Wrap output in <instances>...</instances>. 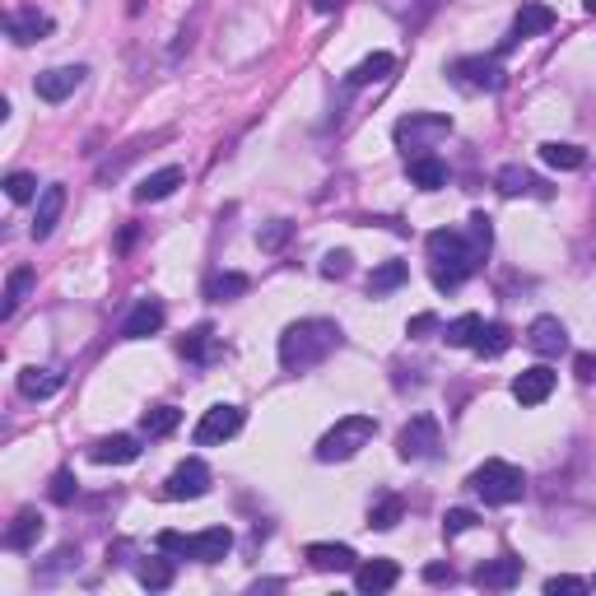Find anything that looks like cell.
<instances>
[{"label":"cell","instance_id":"1","mask_svg":"<svg viewBox=\"0 0 596 596\" xmlns=\"http://www.w3.org/2000/svg\"><path fill=\"white\" fill-rule=\"evenodd\" d=\"M340 350V326L326 317H303V322L285 326L280 336V368L285 373H308V368L326 364Z\"/></svg>","mask_w":596,"mask_h":596},{"label":"cell","instance_id":"2","mask_svg":"<svg viewBox=\"0 0 596 596\" xmlns=\"http://www.w3.org/2000/svg\"><path fill=\"white\" fill-rule=\"evenodd\" d=\"M429 261H434V285L438 289H457L466 275H475V266H480V247L466 238V233H457V229H438V233H429Z\"/></svg>","mask_w":596,"mask_h":596},{"label":"cell","instance_id":"3","mask_svg":"<svg viewBox=\"0 0 596 596\" xmlns=\"http://www.w3.org/2000/svg\"><path fill=\"white\" fill-rule=\"evenodd\" d=\"M466 485H471L485 503L503 508V503H517L522 494H527V475H522V466H513V461L494 457V461H485V466H475Z\"/></svg>","mask_w":596,"mask_h":596},{"label":"cell","instance_id":"4","mask_svg":"<svg viewBox=\"0 0 596 596\" xmlns=\"http://www.w3.org/2000/svg\"><path fill=\"white\" fill-rule=\"evenodd\" d=\"M373 434H378L373 415H345V420H336L322 434V443H317V461H350V457H359V452L373 443Z\"/></svg>","mask_w":596,"mask_h":596},{"label":"cell","instance_id":"5","mask_svg":"<svg viewBox=\"0 0 596 596\" xmlns=\"http://www.w3.org/2000/svg\"><path fill=\"white\" fill-rule=\"evenodd\" d=\"M396 145L406 149H415V154H429V149L438 145V140H447L452 136V117L447 112H410V117H401L396 122Z\"/></svg>","mask_w":596,"mask_h":596},{"label":"cell","instance_id":"6","mask_svg":"<svg viewBox=\"0 0 596 596\" xmlns=\"http://www.w3.org/2000/svg\"><path fill=\"white\" fill-rule=\"evenodd\" d=\"M447 75H452V84L471 89V94H494V89H503L499 56H461V61L447 66Z\"/></svg>","mask_w":596,"mask_h":596},{"label":"cell","instance_id":"7","mask_svg":"<svg viewBox=\"0 0 596 596\" xmlns=\"http://www.w3.org/2000/svg\"><path fill=\"white\" fill-rule=\"evenodd\" d=\"M438 443H443V429H438L434 415H415V420L396 434V452L406 461H429L438 457Z\"/></svg>","mask_w":596,"mask_h":596},{"label":"cell","instance_id":"8","mask_svg":"<svg viewBox=\"0 0 596 596\" xmlns=\"http://www.w3.org/2000/svg\"><path fill=\"white\" fill-rule=\"evenodd\" d=\"M201 494H210V466L201 457L177 461L168 471V480H163V499L182 503V499H201Z\"/></svg>","mask_w":596,"mask_h":596},{"label":"cell","instance_id":"9","mask_svg":"<svg viewBox=\"0 0 596 596\" xmlns=\"http://www.w3.org/2000/svg\"><path fill=\"white\" fill-rule=\"evenodd\" d=\"M238 429H243V410L238 406H210L191 438H196V447H219V443H229Z\"/></svg>","mask_w":596,"mask_h":596},{"label":"cell","instance_id":"10","mask_svg":"<svg viewBox=\"0 0 596 596\" xmlns=\"http://www.w3.org/2000/svg\"><path fill=\"white\" fill-rule=\"evenodd\" d=\"M84 75H89L84 66H56V70H42L38 80H33V89H38L42 103H66L84 84Z\"/></svg>","mask_w":596,"mask_h":596},{"label":"cell","instance_id":"11","mask_svg":"<svg viewBox=\"0 0 596 596\" xmlns=\"http://www.w3.org/2000/svg\"><path fill=\"white\" fill-rule=\"evenodd\" d=\"M522 583V559L517 555H499V559H485L480 569H475V587H485V592H508V587Z\"/></svg>","mask_w":596,"mask_h":596},{"label":"cell","instance_id":"12","mask_svg":"<svg viewBox=\"0 0 596 596\" xmlns=\"http://www.w3.org/2000/svg\"><path fill=\"white\" fill-rule=\"evenodd\" d=\"M401 569H396V559H364V564H354V587L364 596H378V592H392Z\"/></svg>","mask_w":596,"mask_h":596},{"label":"cell","instance_id":"13","mask_svg":"<svg viewBox=\"0 0 596 596\" xmlns=\"http://www.w3.org/2000/svg\"><path fill=\"white\" fill-rule=\"evenodd\" d=\"M550 392H555V373L545 364H536V368H527V373H517L513 378L517 406H541V401H550Z\"/></svg>","mask_w":596,"mask_h":596},{"label":"cell","instance_id":"14","mask_svg":"<svg viewBox=\"0 0 596 596\" xmlns=\"http://www.w3.org/2000/svg\"><path fill=\"white\" fill-rule=\"evenodd\" d=\"M229 550H233V531L229 527H210V531L187 536V559H196V564H219Z\"/></svg>","mask_w":596,"mask_h":596},{"label":"cell","instance_id":"15","mask_svg":"<svg viewBox=\"0 0 596 596\" xmlns=\"http://www.w3.org/2000/svg\"><path fill=\"white\" fill-rule=\"evenodd\" d=\"M527 345L536 354H545V359H555V354L569 350V331H564L559 317H536V322L527 326Z\"/></svg>","mask_w":596,"mask_h":596},{"label":"cell","instance_id":"16","mask_svg":"<svg viewBox=\"0 0 596 596\" xmlns=\"http://www.w3.org/2000/svg\"><path fill=\"white\" fill-rule=\"evenodd\" d=\"M61 210H66V187L52 182V187L38 191V210H33V238H52V229L61 224Z\"/></svg>","mask_w":596,"mask_h":596},{"label":"cell","instance_id":"17","mask_svg":"<svg viewBox=\"0 0 596 596\" xmlns=\"http://www.w3.org/2000/svg\"><path fill=\"white\" fill-rule=\"evenodd\" d=\"M303 555H308V564L317 573H350L359 564V555H354L350 545H331V541H312Z\"/></svg>","mask_w":596,"mask_h":596},{"label":"cell","instance_id":"18","mask_svg":"<svg viewBox=\"0 0 596 596\" xmlns=\"http://www.w3.org/2000/svg\"><path fill=\"white\" fill-rule=\"evenodd\" d=\"M163 303L159 298H140L136 308H131V317L122 322V336L126 340H145V336H154V331H163Z\"/></svg>","mask_w":596,"mask_h":596},{"label":"cell","instance_id":"19","mask_svg":"<svg viewBox=\"0 0 596 596\" xmlns=\"http://www.w3.org/2000/svg\"><path fill=\"white\" fill-rule=\"evenodd\" d=\"M42 33H52V19H47V14H38V10L5 14V38H14L19 47H24V42H38Z\"/></svg>","mask_w":596,"mask_h":596},{"label":"cell","instance_id":"20","mask_svg":"<svg viewBox=\"0 0 596 596\" xmlns=\"http://www.w3.org/2000/svg\"><path fill=\"white\" fill-rule=\"evenodd\" d=\"M89 457H94L98 466H131V461L140 457V443L131 434H112V438L89 447Z\"/></svg>","mask_w":596,"mask_h":596},{"label":"cell","instance_id":"21","mask_svg":"<svg viewBox=\"0 0 596 596\" xmlns=\"http://www.w3.org/2000/svg\"><path fill=\"white\" fill-rule=\"evenodd\" d=\"M406 173L420 191H443L447 187V163L438 159V154H410Z\"/></svg>","mask_w":596,"mask_h":596},{"label":"cell","instance_id":"22","mask_svg":"<svg viewBox=\"0 0 596 596\" xmlns=\"http://www.w3.org/2000/svg\"><path fill=\"white\" fill-rule=\"evenodd\" d=\"M550 28H555V10H550V5H536V0H531V5H522V10H517V19H513V38H508V42L541 38V33H550Z\"/></svg>","mask_w":596,"mask_h":596},{"label":"cell","instance_id":"23","mask_svg":"<svg viewBox=\"0 0 596 596\" xmlns=\"http://www.w3.org/2000/svg\"><path fill=\"white\" fill-rule=\"evenodd\" d=\"M177 187H182V168H177V163H168V168H159V173H149L145 182H140V187H136V201H140V205L168 201Z\"/></svg>","mask_w":596,"mask_h":596},{"label":"cell","instance_id":"24","mask_svg":"<svg viewBox=\"0 0 596 596\" xmlns=\"http://www.w3.org/2000/svg\"><path fill=\"white\" fill-rule=\"evenodd\" d=\"M494 187H499L503 196H545V182L536 173H527L522 163H508V168H499Z\"/></svg>","mask_w":596,"mask_h":596},{"label":"cell","instance_id":"25","mask_svg":"<svg viewBox=\"0 0 596 596\" xmlns=\"http://www.w3.org/2000/svg\"><path fill=\"white\" fill-rule=\"evenodd\" d=\"M19 392H24L28 401H47V396L61 392V373H56V368H24V373H19Z\"/></svg>","mask_w":596,"mask_h":596},{"label":"cell","instance_id":"26","mask_svg":"<svg viewBox=\"0 0 596 596\" xmlns=\"http://www.w3.org/2000/svg\"><path fill=\"white\" fill-rule=\"evenodd\" d=\"M38 541H42V517L33 513V508H24V513L10 522V531H5V545H10V550H33Z\"/></svg>","mask_w":596,"mask_h":596},{"label":"cell","instance_id":"27","mask_svg":"<svg viewBox=\"0 0 596 596\" xmlns=\"http://www.w3.org/2000/svg\"><path fill=\"white\" fill-rule=\"evenodd\" d=\"M541 159L550 163V168H559V173H578V168L587 163V149L564 145V140H545V145H541Z\"/></svg>","mask_w":596,"mask_h":596},{"label":"cell","instance_id":"28","mask_svg":"<svg viewBox=\"0 0 596 596\" xmlns=\"http://www.w3.org/2000/svg\"><path fill=\"white\" fill-rule=\"evenodd\" d=\"M392 66H396L392 52H373V56H364V61H359L350 75H345V84H350V89H364V84L382 80V75H392Z\"/></svg>","mask_w":596,"mask_h":596},{"label":"cell","instance_id":"29","mask_svg":"<svg viewBox=\"0 0 596 596\" xmlns=\"http://www.w3.org/2000/svg\"><path fill=\"white\" fill-rule=\"evenodd\" d=\"M410 280V266L406 261H382L378 271L368 275V294L382 298V294H392V289H401Z\"/></svg>","mask_w":596,"mask_h":596},{"label":"cell","instance_id":"30","mask_svg":"<svg viewBox=\"0 0 596 596\" xmlns=\"http://www.w3.org/2000/svg\"><path fill=\"white\" fill-rule=\"evenodd\" d=\"M247 289H252V280H247L243 271H219V275H210L205 298H215V303H229V298H243Z\"/></svg>","mask_w":596,"mask_h":596},{"label":"cell","instance_id":"31","mask_svg":"<svg viewBox=\"0 0 596 596\" xmlns=\"http://www.w3.org/2000/svg\"><path fill=\"white\" fill-rule=\"evenodd\" d=\"M508 345H513V331H508L503 322H489V326H480V336H475L471 350L480 354V359H499Z\"/></svg>","mask_w":596,"mask_h":596},{"label":"cell","instance_id":"32","mask_svg":"<svg viewBox=\"0 0 596 596\" xmlns=\"http://www.w3.org/2000/svg\"><path fill=\"white\" fill-rule=\"evenodd\" d=\"M401 517H406V503H401V494H382V499L368 508V527H373V531H392Z\"/></svg>","mask_w":596,"mask_h":596},{"label":"cell","instance_id":"33","mask_svg":"<svg viewBox=\"0 0 596 596\" xmlns=\"http://www.w3.org/2000/svg\"><path fill=\"white\" fill-rule=\"evenodd\" d=\"M28 289H33V271H28V266L10 271V280H5V303H0V317H14V312L24 308Z\"/></svg>","mask_w":596,"mask_h":596},{"label":"cell","instance_id":"34","mask_svg":"<svg viewBox=\"0 0 596 596\" xmlns=\"http://www.w3.org/2000/svg\"><path fill=\"white\" fill-rule=\"evenodd\" d=\"M480 317H475V312H461V317H452V322L443 326V340L447 345H457V350H471L475 345V336H480Z\"/></svg>","mask_w":596,"mask_h":596},{"label":"cell","instance_id":"35","mask_svg":"<svg viewBox=\"0 0 596 596\" xmlns=\"http://www.w3.org/2000/svg\"><path fill=\"white\" fill-rule=\"evenodd\" d=\"M177 424H182V410H177V406H154V410H145L140 429H145L149 438H163V434H173Z\"/></svg>","mask_w":596,"mask_h":596},{"label":"cell","instance_id":"36","mask_svg":"<svg viewBox=\"0 0 596 596\" xmlns=\"http://www.w3.org/2000/svg\"><path fill=\"white\" fill-rule=\"evenodd\" d=\"M210 350H215V331H210V326H196V331L182 340V354H187L191 364H205V359H210Z\"/></svg>","mask_w":596,"mask_h":596},{"label":"cell","instance_id":"37","mask_svg":"<svg viewBox=\"0 0 596 596\" xmlns=\"http://www.w3.org/2000/svg\"><path fill=\"white\" fill-rule=\"evenodd\" d=\"M140 583H145L149 592L173 587V564H168V559H149V564H140Z\"/></svg>","mask_w":596,"mask_h":596},{"label":"cell","instance_id":"38","mask_svg":"<svg viewBox=\"0 0 596 596\" xmlns=\"http://www.w3.org/2000/svg\"><path fill=\"white\" fill-rule=\"evenodd\" d=\"M5 196H10V201H33V196H38V177L33 173H10L5 177Z\"/></svg>","mask_w":596,"mask_h":596},{"label":"cell","instance_id":"39","mask_svg":"<svg viewBox=\"0 0 596 596\" xmlns=\"http://www.w3.org/2000/svg\"><path fill=\"white\" fill-rule=\"evenodd\" d=\"M480 517L471 513V508H447V517H443V536L452 541V536H466V531L475 527Z\"/></svg>","mask_w":596,"mask_h":596},{"label":"cell","instance_id":"40","mask_svg":"<svg viewBox=\"0 0 596 596\" xmlns=\"http://www.w3.org/2000/svg\"><path fill=\"white\" fill-rule=\"evenodd\" d=\"M466 238H471L480 252H489V247H494V229H489V215H471V224H466Z\"/></svg>","mask_w":596,"mask_h":596},{"label":"cell","instance_id":"41","mask_svg":"<svg viewBox=\"0 0 596 596\" xmlns=\"http://www.w3.org/2000/svg\"><path fill=\"white\" fill-rule=\"evenodd\" d=\"M322 275H326V280H345V275H350V252H345V247L326 252V257H322Z\"/></svg>","mask_w":596,"mask_h":596},{"label":"cell","instance_id":"42","mask_svg":"<svg viewBox=\"0 0 596 596\" xmlns=\"http://www.w3.org/2000/svg\"><path fill=\"white\" fill-rule=\"evenodd\" d=\"M75 499V471H56L52 475V503H70Z\"/></svg>","mask_w":596,"mask_h":596},{"label":"cell","instance_id":"43","mask_svg":"<svg viewBox=\"0 0 596 596\" xmlns=\"http://www.w3.org/2000/svg\"><path fill=\"white\" fill-rule=\"evenodd\" d=\"M163 550V555H177V559H187V536L182 531H159V541H154Z\"/></svg>","mask_w":596,"mask_h":596},{"label":"cell","instance_id":"44","mask_svg":"<svg viewBox=\"0 0 596 596\" xmlns=\"http://www.w3.org/2000/svg\"><path fill=\"white\" fill-rule=\"evenodd\" d=\"M559 592H587V583H583V578H569V573L545 578V596H559Z\"/></svg>","mask_w":596,"mask_h":596},{"label":"cell","instance_id":"45","mask_svg":"<svg viewBox=\"0 0 596 596\" xmlns=\"http://www.w3.org/2000/svg\"><path fill=\"white\" fill-rule=\"evenodd\" d=\"M285 238H289V224H285V219H275L271 229H261V233H257V243L266 247V252H271V247H280Z\"/></svg>","mask_w":596,"mask_h":596},{"label":"cell","instance_id":"46","mask_svg":"<svg viewBox=\"0 0 596 596\" xmlns=\"http://www.w3.org/2000/svg\"><path fill=\"white\" fill-rule=\"evenodd\" d=\"M429 331H438V317H434V312H420V317H410L406 336H429Z\"/></svg>","mask_w":596,"mask_h":596},{"label":"cell","instance_id":"47","mask_svg":"<svg viewBox=\"0 0 596 596\" xmlns=\"http://www.w3.org/2000/svg\"><path fill=\"white\" fill-rule=\"evenodd\" d=\"M573 368H578V378H583V382H596V354H578Z\"/></svg>","mask_w":596,"mask_h":596},{"label":"cell","instance_id":"48","mask_svg":"<svg viewBox=\"0 0 596 596\" xmlns=\"http://www.w3.org/2000/svg\"><path fill=\"white\" fill-rule=\"evenodd\" d=\"M424 583H452V569H447V564H429V569H424Z\"/></svg>","mask_w":596,"mask_h":596},{"label":"cell","instance_id":"49","mask_svg":"<svg viewBox=\"0 0 596 596\" xmlns=\"http://www.w3.org/2000/svg\"><path fill=\"white\" fill-rule=\"evenodd\" d=\"M350 0H312V10L317 14H336V10H345Z\"/></svg>","mask_w":596,"mask_h":596},{"label":"cell","instance_id":"50","mask_svg":"<svg viewBox=\"0 0 596 596\" xmlns=\"http://www.w3.org/2000/svg\"><path fill=\"white\" fill-rule=\"evenodd\" d=\"M587 14H596V0H587Z\"/></svg>","mask_w":596,"mask_h":596}]
</instances>
